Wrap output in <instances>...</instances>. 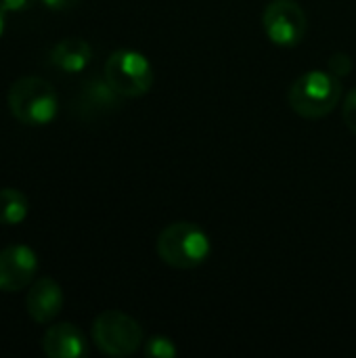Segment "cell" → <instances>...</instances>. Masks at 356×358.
I'll return each instance as SVG.
<instances>
[{
    "label": "cell",
    "instance_id": "cell-5",
    "mask_svg": "<svg viewBox=\"0 0 356 358\" xmlns=\"http://www.w3.org/2000/svg\"><path fill=\"white\" fill-rule=\"evenodd\" d=\"M92 340L107 357H128L141 348L143 329L132 317L120 310H105L92 323Z\"/></svg>",
    "mask_w": 356,
    "mask_h": 358
},
{
    "label": "cell",
    "instance_id": "cell-13",
    "mask_svg": "<svg viewBox=\"0 0 356 358\" xmlns=\"http://www.w3.org/2000/svg\"><path fill=\"white\" fill-rule=\"evenodd\" d=\"M145 355L151 358H174L178 355L174 342L166 336H153L145 342Z\"/></svg>",
    "mask_w": 356,
    "mask_h": 358
},
{
    "label": "cell",
    "instance_id": "cell-4",
    "mask_svg": "<svg viewBox=\"0 0 356 358\" xmlns=\"http://www.w3.org/2000/svg\"><path fill=\"white\" fill-rule=\"evenodd\" d=\"M103 76L111 84V88L124 99L147 94L155 80L149 59L143 52L130 48L113 50L105 61Z\"/></svg>",
    "mask_w": 356,
    "mask_h": 358
},
{
    "label": "cell",
    "instance_id": "cell-7",
    "mask_svg": "<svg viewBox=\"0 0 356 358\" xmlns=\"http://www.w3.org/2000/svg\"><path fill=\"white\" fill-rule=\"evenodd\" d=\"M38 273V258L27 245H10L0 252V289L21 292L34 283Z\"/></svg>",
    "mask_w": 356,
    "mask_h": 358
},
{
    "label": "cell",
    "instance_id": "cell-17",
    "mask_svg": "<svg viewBox=\"0 0 356 358\" xmlns=\"http://www.w3.org/2000/svg\"><path fill=\"white\" fill-rule=\"evenodd\" d=\"M42 2L50 10H67V8H71V6L78 4V0H42Z\"/></svg>",
    "mask_w": 356,
    "mask_h": 358
},
{
    "label": "cell",
    "instance_id": "cell-8",
    "mask_svg": "<svg viewBox=\"0 0 356 358\" xmlns=\"http://www.w3.org/2000/svg\"><path fill=\"white\" fill-rule=\"evenodd\" d=\"M25 308H27V315L36 323H40V325L50 323L63 308L61 285L50 277H42V279L34 281L29 285V292L25 298Z\"/></svg>",
    "mask_w": 356,
    "mask_h": 358
},
{
    "label": "cell",
    "instance_id": "cell-12",
    "mask_svg": "<svg viewBox=\"0 0 356 358\" xmlns=\"http://www.w3.org/2000/svg\"><path fill=\"white\" fill-rule=\"evenodd\" d=\"M29 201L19 189H0V224L15 227L27 218Z\"/></svg>",
    "mask_w": 356,
    "mask_h": 358
},
{
    "label": "cell",
    "instance_id": "cell-15",
    "mask_svg": "<svg viewBox=\"0 0 356 358\" xmlns=\"http://www.w3.org/2000/svg\"><path fill=\"white\" fill-rule=\"evenodd\" d=\"M342 115H344V122H346L348 130L356 134V88H353V90L348 92V96L344 99Z\"/></svg>",
    "mask_w": 356,
    "mask_h": 358
},
{
    "label": "cell",
    "instance_id": "cell-10",
    "mask_svg": "<svg viewBox=\"0 0 356 358\" xmlns=\"http://www.w3.org/2000/svg\"><path fill=\"white\" fill-rule=\"evenodd\" d=\"M42 350L50 358H82L88 352L82 331L71 323H57L46 329Z\"/></svg>",
    "mask_w": 356,
    "mask_h": 358
},
{
    "label": "cell",
    "instance_id": "cell-1",
    "mask_svg": "<svg viewBox=\"0 0 356 358\" xmlns=\"http://www.w3.org/2000/svg\"><path fill=\"white\" fill-rule=\"evenodd\" d=\"M8 109L25 126H46L55 120L59 109V96L55 86L38 76L19 78L6 96Z\"/></svg>",
    "mask_w": 356,
    "mask_h": 358
},
{
    "label": "cell",
    "instance_id": "cell-6",
    "mask_svg": "<svg viewBox=\"0 0 356 358\" xmlns=\"http://www.w3.org/2000/svg\"><path fill=\"white\" fill-rule=\"evenodd\" d=\"M306 13L296 0H273L262 13V27L277 46H296L306 36Z\"/></svg>",
    "mask_w": 356,
    "mask_h": 358
},
{
    "label": "cell",
    "instance_id": "cell-16",
    "mask_svg": "<svg viewBox=\"0 0 356 358\" xmlns=\"http://www.w3.org/2000/svg\"><path fill=\"white\" fill-rule=\"evenodd\" d=\"M6 13H23L36 6L38 0H0Z\"/></svg>",
    "mask_w": 356,
    "mask_h": 358
},
{
    "label": "cell",
    "instance_id": "cell-11",
    "mask_svg": "<svg viewBox=\"0 0 356 358\" xmlns=\"http://www.w3.org/2000/svg\"><path fill=\"white\" fill-rule=\"evenodd\" d=\"M92 61V48L82 38H65L50 50V63L65 73H80Z\"/></svg>",
    "mask_w": 356,
    "mask_h": 358
},
{
    "label": "cell",
    "instance_id": "cell-2",
    "mask_svg": "<svg viewBox=\"0 0 356 358\" xmlns=\"http://www.w3.org/2000/svg\"><path fill=\"white\" fill-rule=\"evenodd\" d=\"M342 96V82L332 71L311 69L296 78L287 92L290 107L308 120L325 117L332 113Z\"/></svg>",
    "mask_w": 356,
    "mask_h": 358
},
{
    "label": "cell",
    "instance_id": "cell-3",
    "mask_svg": "<svg viewBox=\"0 0 356 358\" xmlns=\"http://www.w3.org/2000/svg\"><path fill=\"white\" fill-rule=\"evenodd\" d=\"M210 237L195 222H172L157 237V254L172 268H195L210 256Z\"/></svg>",
    "mask_w": 356,
    "mask_h": 358
},
{
    "label": "cell",
    "instance_id": "cell-9",
    "mask_svg": "<svg viewBox=\"0 0 356 358\" xmlns=\"http://www.w3.org/2000/svg\"><path fill=\"white\" fill-rule=\"evenodd\" d=\"M122 99L124 96H120L111 88V84L105 80V76L103 78H90L82 84V88L76 96V111L82 117H97V115L113 111Z\"/></svg>",
    "mask_w": 356,
    "mask_h": 358
},
{
    "label": "cell",
    "instance_id": "cell-14",
    "mask_svg": "<svg viewBox=\"0 0 356 358\" xmlns=\"http://www.w3.org/2000/svg\"><path fill=\"white\" fill-rule=\"evenodd\" d=\"M327 67H329V71H332L334 76L344 78V76H348V73L353 71L355 63H353V59H350L346 52H334V55L329 57Z\"/></svg>",
    "mask_w": 356,
    "mask_h": 358
},
{
    "label": "cell",
    "instance_id": "cell-18",
    "mask_svg": "<svg viewBox=\"0 0 356 358\" xmlns=\"http://www.w3.org/2000/svg\"><path fill=\"white\" fill-rule=\"evenodd\" d=\"M4 15H6V10H4V6H2V2H0V36H2V31H4Z\"/></svg>",
    "mask_w": 356,
    "mask_h": 358
}]
</instances>
